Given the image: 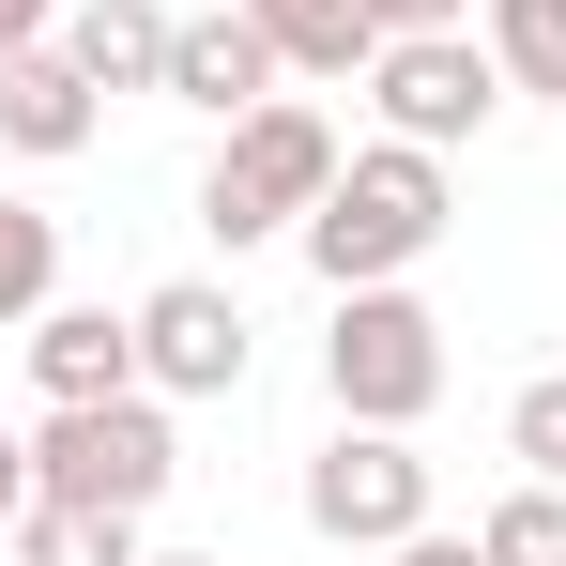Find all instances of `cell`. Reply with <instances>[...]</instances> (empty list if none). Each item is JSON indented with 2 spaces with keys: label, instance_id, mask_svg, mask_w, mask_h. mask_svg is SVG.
Here are the masks:
<instances>
[{
  "label": "cell",
  "instance_id": "cell-1",
  "mask_svg": "<svg viewBox=\"0 0 566 566\" xmlns=\"http://www.w3.org/2000/svg\"><path fill=\"white\" fill-rule=\"evenodd\" d=\"M444 230H460V199H444V154H413V138H368V154H337V185H322V214H306L291 245H306V276H322V291H382V276H413Z\"/></svg>",
  "mask_w": 566,
  "mask_h": 566
},
{
  "label": "cell",
  "instance_id": "cell-2",
  "mask_svg": "<svg viewBox=\"0 0 566 566\" xmlns=\"http://www.w3.org/2000/svg\"><path fill=\"white\" fill-rule=\"evenodd\" d=\"M322 185H337V123L306 93H276V107H245V123H214L199 230H214V245H291V230L322 214Z\"/></svg>",
  "mask_w": 566,
  "mask_h": 566
},
{
  "label": "cell",
  "instance_id": "cell-3",
  "mask_svg": "<svg viewBox=\"0 0 566 566\" xmlns=\"http://www.w3.org/2000/svg\"><path fill=\"white\" fill-rule=\"evenodd\" d=\"M31 474H46L62 505H123V521H154V505H169V474H185L169 398H154V382H123V398H46Z\"/></svg>",
  "mask_w": 566,
  "mask_h": 566
},
{
  "label": "cell",
  "instance_id": "cell-4",
  "mask_svg": "<svg viewBox=\"0 0 566 566\" xmlns=\"http://www.w3.org/2000/svg\"><path fill=\"white\" fill-rule=\"evenodd\" d=\"M322 398H337L353 429H429V398H444V322L413 306V276L337 291V337H322Z\"/></svg>",
  "mask_w": 566,
  "mask_h": 566
},
{
  "label": "cell",
  "instance_id": "cell-5",
  "mask_svg": "<svg viewBox=\"0 0 566 566\" xmlns=\"http://www.w3.org/2000/svg\"><path fill=\"white\" fill-rule=\"evenodd\" d=\"M368 107H382V138L460 154V138H490V107H521V93H505V62H490V31H382Z\"/></svg>",
  "mask_w": 566,
  "mask_h": 566
},
{
  "label": "cell",
  "instance_id": "cell-6",
  "mask_svg": "<svg viewBox=\"0 0 566 566\" xmlns=\"http://www.w3.org/2000/svg\"><path fill=\"white\" fill-rule=\"evenodd\" d=\"M306 536H337V552L429 536V460H413V429H353V413H337V444L306 460Z\"/></svg>",
  "mask_w": 566,
  "mask_h": 566
},
{
  "label": "cell",
  "instance_id": "cell-7",
  "mask_svg": "<svg viewBox=\"0 0 566 566\" xmlns=\"http://www.w3.org/2000/svg\"><path fill=\"white\" fill-rule=\"evenodd\" d=\"M245 368H261V322L214 276L138 291V382H154V398H245Z\"/></svg>",
  "mask_w": 566,
  "mask_h": 566
},
{
  "label": "cell",
  "instance_id": "cell-8",
  "mask_svg": "<svg viewBox=\"0 0 566 566\" xmlns=\"http://www.w3.org/2000/svg\"><path fill=\"white\" fill-rule=\"evenodd\" d=\"M276 31L230 0V15H169V107H199V123H245V107H276Z\"/></svg>",
  "mask_w": 566,
  "mask_h": 566
},
{
  "label": "cell",
  "instance_id": "cell-9",
  "mask_svg": "<svg viewBox=\"0 0 566 566\" xmlns=\"http://www.w3.org/2000/svg\"><path fill=\"white\" fill-rule=\"evenodd\" d=\"M93 138H107V93L77 77V62H62V31L0 62V154H31V169H62V154H93Z\"/></svg>",
  "mask_w": 566,
  "mask_h": 566
},
{
  "label": "cell",
  "instance_id": "cell-10",
  "mask_svg": "<svg viewBox=\"0 0 566 566\" xmlns=\"http://www.w3.org/2000/svg\"><path fill=\"white\" fill-rule=\"evenodd\" d=\"M62 62L93 93H169V0H62Z\"/></svg>",
  "mask_w": 566,
  "mask_h": 566
},
{
  "label": "cell",
  "instance_id": "cell-11",
  "mask_svg": "<svg viewBox=\"0 0 566 566\" xmlns=\"http://www.w3.org/2000/svg\"><path fill=\"white\" fill-rule=\"evenodd\" d=\"M31 382H46V398H123V382H138V306H123V322H107V306H46V322H31Z\"/></svg>",
  "mask_w": 566,
  "mask_h": 566
},
{
  "label": "cell",
  "instance_id": "cell-12",
  "mask_svg": "<svg viewBox=\"0 0 566 566\" xmlns=\"http://www.w3.org/2000/svg\"><path fill=\"white\" fill-rule=\"evenodd\" d=\"M245 15L276 31L291 77H368V62H382V15H368V0H245Z\"/></svg>",
  "mask_w": 566,
  "mask_h": 566
},
{
  "label": "cell",
  "instance_id": "cell-13",
  "mask_svg": "<svg viewBox=\"0 0 566 566\" xmlns=\"http://www.w3.org/2000/svg\"><path fill=\"white\" fill-rule=\"evenodd\" d=\"M15 566H154V552H138V521H123V505H62V490H31Z\"/></svg>",
  "mask_w": 566,
  "mask_h": 566
},
{
  "label": "cell",
  "instance_id": "cell-14",
  "mask_svg": "<svg viewBox=\"0 0 566 566\" xmlns=\"http://www.w3.org/2000/svg\"><path fill=\"white\" fill-rule=\"evenodd\" d=\"M474 31H490V62H505L521 107H566V0H490Z\"/></svg>",
  "mask_w": 566,
  "mask_h": 566
},
{
  "label": "cell",
  "instance_id": "cell-15",
  "mask_svg": "<svg viewBox=\"0 0 566 566\" xmlns=\"http://www.w3.org/2000/svg\"><path fill=\"white\" fill-rule=\"evenodd\" d=\"M62 306V214L0 199V322H46Z\"/></svg>",
  "mask_w": 566,
  "mask_h": 566
},
{
  "label": "cell",
  "instance_id": "cell-16",
  "mask_svg": "<svg viewBox=\"0 0 566 566\" xmlns=\"http://www.w3.org/2000/svg\"><path fill=\"white\" fill-rule=\"evenodd\" d=\"M474 552H490V566H566V490H536V474H521V490L474 521Z\"/></svg>",
  "mask_w": 566,
  "mask_h": 566
},
{
  "label": "cell",
  "instance_id": "cell-17",
  "mask_svg": "<svg viewBox=\"0 0 566 566\" xmlns=\"http://www.w3.org/2000/svg\"><path fill=\"white\" fill-rule=\"evenodd\" d=\"M505 460L536 474V490H566V368H552V382H521V398H505Z\"/></svg>",
  "mask_w": 566,
  "mask_h": 566
},
{
  "label": "cell",
  "instance_id": "cell-18",
  "mask_svg": "<svg viewBox=\"0 0 566 566\" xmlns=\"http://www.w3.org/2000/svg\"><path fill=\"white\" fill-rule=\"evenodd\" d=\"M31 490H46V474H31V429H0V536L31 521Z\"/></svg>",
  "mask_w": 566,
  "mask_h": 566
},
{
  "label": "cell",
  "instance_id": "cell-19",
  "mask_svg": "<svg viewBox=\"0 0 566 566\" xmlns=\"http://www.w3.org/2000/svg\"><path fill=\"white\" fill-rule=\"evenodd\" d=\"M382 31H474V0H368Z\"/></svg>",
  "mask_w": 566,
  "mask_h": 566
},
{
  "label": "cell",
  "instance_id": "cell-20",
  "mask_svg": "<svg viewBox=\"0 0 566 566\" xmlns=\"http://www.w3.org/2000/svg\"><path fill=\"white\" fill-rule=\"evenodd\" d=\"M46 31H62V0H0V62H15V46H46Z\"/></svg>",
  "mask_w": 566,
  "mask_h": 566
},
{
  "label": "cell",
  "instance_id": "cell-21",
  "mask_svg": "<svg viewBox=\"0 0 566 566\" xmlns=\"http://www.w3.org/2000/svg\"><path fill=\"white\" fill-rule=\"evenodd\" d=\"M382 566H490V552H474V536H398Z\"/></svg>",
  "mask_w": 566,
  "mask_h": 566
},
{
  "label": "cell",
  "instance_id": "cell-22",
  "mask_svg": "<svg viewBox=\"0 0 566 566\" xmlns=\"http://www.w3.org/2000/svg\"><path fill=\"white\" fill-rule=\"evenodd\" d=\"M154 566H230V552H154Z\"/></svg>",
  "mask_w": 566,
  "mask_h": 566
}]
</instances>
